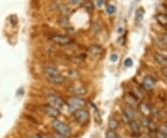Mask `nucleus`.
Returning <instances> with one entry per match:
<instances>
[{
  "label": "nucleus",
  "mask_w": 167,
  "mask_h": 138,
  "mask_svg": "<svg viewBox=\"0 0 167 138\" xmlns=\"http://www.w3.org/2000/svg\"><path fill=\"white\" fill-rule=\"evenodd\" d=\"M66 105L70 112L73 113L75 110L79 108H84L86 105V102L85 99L80 96H71L68 98Z\"/></svg>",
  "instance_id": "obj_1"
},
{
  "label": "nucleus",
  "mask_w": 167,
  "mask_h": 138,
  "mask_svg": "<svg viewBox=\"0 0 167 138\" xmlns=\"http://www.w3.org/2000/svg\"><path fill=\"white\" fill-rule=\"evenodd\" d=\"M52 127L55 130V133L62 134L64 136L69 137L72 134L71 128H70L67 124H65L64 122H62L61 121L58 119H55L53 122H52Z\"/></svg>",
  "instance_id": "obj_2"
},
{
  "label": "nucleus",
  "mask_w": 167,
  "mask_h": 138,
  "mask_svg": "<svg viewBox=\"0 0 167 138\" xmlns=\"http://www.w3.org/2000/svg\"><path fill=\"white\" fill-rule=\"evenodd\" d=\"M73 118L79 124H85L89 121V112L85 108H79L73 112Z\"/></svg>",
  "instance_id": "obj_3"
},
{
  "label": "nucleus",
  "mask_w": 167,
  "mask_h": 138,
  "mask_svg": "<svg viewBox=\"0 0 167 138\" xmlns=\"http://www.w3.org/2000/svg\"><path fill=\"white\" fill-rule=\"evenodd\" d=\"M50 40L54 42L57 45H71L73 40L68 35H63V34H53L50 36Z\"/></svg>",
  "instance_id": "obj_4"
},
{
  "label": "nucleus",
  "mask_w": 167,
  "mask_h": 138,
  "mask_svg": "<svg viewBox=\"0 0 167 138\" xmlns=\"http://www.w3.org/2000/svg\"><path fill=\"white\" fill-rule=\"evenodd\" d=\"M48 102H49L50 106L54 107L55 108L59 110L60 112L66 108V104L64 101L60 97H59L58 96H55V95H51L48 96Z\"/></svg>",
  "instance_id": "obj_5"
},
{
  "label": "nucleus",
  "mask_w": 167,
  "mask_h": 138,
  "mask_svg": "<svg viewBox=\"0 0 167 138\" xmlns=\"http://www.w3.org/2000/svg\"><path fill=\"white\" fill-rule=\"evenodd\" d=\"M42 110L44 112H45L48 116L51 117V118H54V119H58V117L60 115V111L58 110L57 108H55L54 107L48 105H44L42 106Z\"/></svg>",
  "instance_id": "obj_6"
},
{
  "label": "nucleus",
  "mask_w": 167,
  "mask_h": 138,
  "mask_svg": "<svg viewBox=\"0 0 167 138\" xmlns=\"http://www.w3.org/2000/svg\"><path fill=\"white\" fill-rule=\"evenodd\" d=\"M70 92L74 95V96H85L86 93H87V89L85 87V86H72L70 88Z\"/></svg>",
  "instance_id": "obj_7"
},
{
  "label": "nucleus",
  "mask_w": 167,
  "mask_h": 138,
  "mask_svg": "<svg viewBox=\"0 0 167 138\" xmlns=\"http://www.w3.org/2000/svg\"><path fill=\"white\" fill-rule=\"evenodd\" d=\"M134 117H135V112H134V110L132 109V108H125L124 110V112H122V119H124V122H125L126 123H129L131 121H133Z\"/></svg>",
  "instance_id": "obj_8"
},
{
  "label": "nucleus",
  "mask_w": 167,
  "mask_h": 138,
  "mask_svg": "<svg viewBox=\"0 0 167 138\" xmlns=\"http://www.w3.org/2000/svg\"><path fill=\"white\" fill-rule=\"evenodd\" d=\"M155 85V81L152 77L151 76H147L144 78L142 82V86L147 90V91H151L154 88Z\"/></svg>",
  "instance_id": "obj_9"
},
{
  "label": "nucleus",
  "mask_w": 167,
  "mask_h": 138,
  "mask_svg": "<svg viewBox=\"0 0 167 138\" xmlns=\"http://www.w3.org/2000/svg\"><path fill=\"white\" fill-rule=\"evenodd\" d=\"M65 77H63L61 74L59 75H56V76H51V77H48V81L52 85H60L65 82Z\"/></svg>",
  "instance_id": "obj_10"
},
{
  "label": "nucleus",
  "mask_w": 167,
  "mask_h": 138,
  "mask_svg": "<svg viewBox=\"0 0 167 138\" xmlns=\"http://www.w3.org/2000/svg\"><path fill=\"white\" fill-rule=\"evenodd\" d=\"M44 74H46L47 77H51V76H56V75H59L60 72L58 69H56L55 67H45L43 70Z\"/></svg>",
  "instance_id": "obj_11"
},
{
  "label": "nucleus",
  "mask_w": 167,
  "mask_h": 138,
  "mask_svg": "<svg viewBox=\"0 0 167 138\" xmlns=\"http://www.w3.org/2000/svg\"><path fill=\"white\" fill-rule=\"evenodd\" d=\"M88 50H89V52L92 55H94V56H100V55L103 53L102 47H100V45H90Z\"/></svg>",
  "instance_id": "obj_12"
},
{
  "label": "nucleus",
  "mask_w": 167,
  "mask_h": 138,
  "mask_svg": "<svg viewBox=\"0 0 167 138\" xmlns=\"http://www.w3.org/2000/svg\"><path fill=\"white\" fill-rule=\"evenodd\" d=\"M156 21L161 26L167 27V15L164 13H158L156 15Z\"/></svg>",
  "instance_id": "obj_13"
},
{
  "label": "nucleus",
  "mask_w": 167,
  "mask_h": 138,
  "mask_svg": "<svg viewBox=\"0 0 167 138\" xmlns=\"http://www.w3.org/2000/svg\"><path fill=\"white\" fill-rule=\"evenodd\" d=\"M138 108H139L140 111H141V113H142L143 115H145L146 117H147L148 114H151V108H149V106H148L147 103L141 102V103L139 104Z\"/></svg>",
  "instance_id": "obj_14"
},
{
  "label": "nucleus",
  "mask_w": 167,
  "mask_h": 138,
  "mask_svg": "<svg viewBox=\"0 0 167 138\" xmlns=\"http://www.w3.org/2000/svg\"><path fill=\"white\" fill-rule=\"evenodd\" d=\"M154 59L158 63L160 64V65H166L167 64V57L161 53H155Z\"/></svg>",
  "instance_id": "obj_15"
},
{
  "label": "nucleus",
  "mask_w": 167,
  "mask_h": 138,
  "mask_svg": "<svg viewBox=\"0 0 167 138\" xmlns=\"http://www.w3.org/2000/svg\"><path fill=\"white\" fill-rule=\"evenodd\" d=\"M108 126H109V129H110L111 131H115L116 129L119 127L118 119H115L114 117H111L109 119V122H108Z\"/></svg>",
  "instance_id": "obj_16"
},
{
  "label": "nucleus",
  "mask_w": 167,
  "mask_h": 138,
  "mask_svg": "<svg viewBox=\"0 0 167 138\" xmlns=\"http://www.w3.org/2000/svg\"><path fill=\"white\" fill-rule=\"evenodd\" d=\"M61 14V16H65V17H68L70 14H71L72 10H71V8H70L68 6L66 5H63V4H61V7L59 8V10Z\"/></svg>",
  "instance_id": "obj_17"
},
{
  "label": "nucleus",
  "mask_w": 167,
  "mask_h": 138,
  "mask_svg": "<svg viewBox=\"0 0 167 138\" xmlns=\"http://www.w3.org/2000/svg\"><path fill=\"white\" fill-rule=\"evenodd\" d=\"M129 124H130V128H131L132 132L135 133V134L139 133V131H140V124H139L137 121L133 119V121H131V122H129Z\"/></svg>",
  "instance_id": "obj_18"
},
{
  "label": "nucleus",
  "mask_w": 167,
  "mask_h": 138,
  "mask_svg": "<svg viewBox=\"0 0 167 138\" xmlns=\"http://www.w3.org/2000/svg\"><path fill=\"white\" fill-rule=\"evenodd\" d=\"M125 100L130 107H134L137 104V98L134 96V95H126Z\"/></svg>",
  "instance_id": "obj_19"
},
{
  "label": "nucleus",
  "mask_w": 167,
  "mask_h": 138,
  "mask_svg": "<svg viewBox=\"0 0 167 138\" xmlns=\"http://www.w3.org/2000/svg\"><path fill=\"white\" fill-rule=\"evenodd\" d=\"M144 18V10L143 8H138L136 12V22H140Z\"/></svg>",
  "instance_id": "obj_20"
},
{
  "label": "nucleus",
  "mask_w": 167,
  "mask_h": 138,
  "mask_svg": "<svg viewBox=\"0 0 167 138\" xmlns=\"http://www.w3.org/2000/svg\"><path fill=\"white\" fill-rule=\"evenodd\" d=\"M85 59V55H77V56H73L72 58V61L76 63V64H80V63L84 62Z\"/></svg>",
  "instance_id": "obj_21"
},
{
  "label": "nucleus",
  "mask_w": 167,
  "mask_h": 138,
  "mask_svg": "<svg viewBox=\"0 0 167 138\" xmlns=\"http://www.w3.org/2000/svg\"><path fill=\"white\" fill-rule=\"evenodd\" d=\"M94 119L96 122V123L100 124L101 123V117H100V113L96 107L94 108Z\"/></svg>",
  "instance_id": "obj_22"
},
{
  "label": "nucleus",
  "mask_w": 167,
  "mask_h": 138,
  "mask_svg": "<svg viewBox=\"0 0 167 138\" xmlns=\"http://www.w3.org/2000/svg\"><path fill=\"white\" fill-rule=\"evenodd\" d=\"M59 23L61 25V26H63V27H66L69 25L70 22H69V19H68V17H65V16H61L59 18Z\"/></svg>",
  "instance_id": "obj_23"
},
{
  "label": "nucleus",
  "mask_w": 167,
  "mask_h": 138,
  "mask_svg": "<svg viewBox=\"0 0 167 138\" xmlns=\"http://www.w3.org/2000/svg\"><path fill=\"white\" fill-rule=\"evenodd\" d=\"M83 7H84L85 10H86L87 11H90L94 8V4H93L92 1H86L83 4Z\"/></svg>",
  "instance_id": "obj_24"
},
{
  "label": "nucleus",
  "mask_w": 167,
  "mask_h": 138,
  "mask_svg": "<svg viewBox=\"0 0 167 138\" xmlns=\"http://www.w3.org/2000/svg\"><path fill=\"white\" fill-rule=\"evenodd\" d=\"M106 11H107L108 14L111 15V14H113L114 12L116 11V7H114L113 5H108V6L106 7Z\"/></svg>",
  "instance_id": "obj_25"
},
{
  "label": "nucleus",
  "mask_w": 167,
  "mask_h": 138,
  "mask_svg": "<svg viewBox=\"0 0 167 138\" xmlns=\"http://www.w3.org/2000/svg\"><path fill=\"white\" fill-rule=\"evenodd\" d=\"M159 40L163 45H164L167 47V33H162L159 36Z\"/></svg>",
  "instance_id": "obj_26"
},
{
  "label": "nucleus",
  "mask_w": 167,
  "mask_h": 138,
  "mask_svg": "<svg viewBox=\"0 0 167 138\" xmlns=\"http://www.w3.org/2000/svg\"><path fill=\"white\" fill-rule=\"evenodd\" d=\"M147 127H148L151 131H152V132H156V131H157V126H156L155 122H153L152 121H151V119H149V122H148Z\"/></svg>",
  "instance_id": "obj_27"
},
{
  "label": "nucleus",
  "mask_w": 167,
  "mask_h": 138,
  "mask_svg": "<svg viewBox=\"0 0 167 138\" xmlns=\"http://www.w3.org/2000/svg\"><path fill=\"white\" fill-rule=\"evenodd\" d=\"M93 30H94V32L95 33H99L100 31H101V26H100V24L99 23V22H96V23H94V25H93Z\"/></svg>",
  "instance_id": "obj_28"
},
{
  "label": "nucleus",
  "mask_w": 167,
  "mask_h": 138,
  "mask_svg": "<svg viewBox=\"0 0 167 138\" xmlns=\"http://www.w3.org/2000/svg\"><path fill=\"white\" fill-rule=\"evenodd\" d=\"M106 138H117V135H116L115 133H114V131H111L110 130L106 134Z\"/></svg>",
  "instance_id": "obj_29"
},
{
  "label": "nucleus",
  "mask_w": 167,
  "mask_h": 138,
  "mask_svg": "<svg viewBox=\"0 0 167 138\" xmlns=\"http://www.w3.org/2000/svg\"><path fill=\"white\" fill-rule=\"evenodd\" d=\"M125 66L127 67V68H130L133 66V60H132L131 59H126L125 60Z\"/></svg>",
  "instance_id": "obj_30"
},
{
  "label": "nucleus",
  "mask_w": 167,
  "mask_h": 138,
  "mask_svg": "<svg viewBox=\"0 0 167 138\" xmlns=\"http://www.w3.org/2000/svg\"><path fill=\"white\" fill-rule=\"evenodd\" d=\"M155 136H156V138H167L160 130H157L155 132Z\"/></svg>",
  "instance_id": "obj_31"
},
{
  "label": "nucleus",
  "mask_w": 167,
  "mask_h": 138,
  "mask_svg": "<svg viewBox=\"0 0 167 138\" xmlns=\"http://www.w3.org/2000/svg\"><path fill=\"white\" fill-rule=\"evenodd\" d=\"M110 60L111 62H116L118 60V55L117 54H111L110 57Z\"/></svg>",
  "instance_id": "obj_32"
},
{
  "label": "nucleus",
  "mask_w": 167,
  "mask_h": 138,
  "mask_svg": "<svg viewBox=\"0 0 167 138\" xmlns=\"http://www.w3.org/2000/svg\"><path fill=\"white\" fill-rule=\"evenodd\" d=\"M69 2L73 5H80L83 3V0H69Z\"/></svg>",
  "instance_id": "obj_33"
},
{
  "label": "nucleus",
  "mask_w": 167,
  "mask_h": 138,
  "mask_svg": "<svg viewBox=\"0 0 167 138\" xmlns=\"http://www.w3.org/2000/svg\"><path fill=\"white\" fill-rule=\"evenodd\" d=\"M160 131L167 137V125H163L160 129Z\"/></svg>",
  "instance_id": "obj_34"
},
{
  "label": "nucleus",
  "mask_w": 167,
  "mask_h": 138,
  "mask_svg": "<svg viewBox=\"0 0 167 138\" xmlns=\"http://www.w3.org/2000/svg\"><path fill=\"white\" fill-rule=\"evenodd\" d=\"M52 137H53V138H68L67 136H64L62 134H57V133H55L54 135L52 136Z\"/></svg>",
  "instance_id": "obj_35"
},
{
  "label": "nucleus",
  "mask_w": 167,
  "mask_h": 138,
  "mask_svg": "<svg viewBox=\"0 0 167 138\" xmlns=\"http://www.w3.org/2000/svg\"><path fill=\"white\" fill-rule=\"evenodd\" d=\"M104 2H105V0H96V6L100 7L104 4Z\"/></svg>",
  "instance_id": "obj_36"
},
{
  "label": "nucleus",
  "mask_w": 167,
  "mask_h": 138,
  "mask_svg": "<svg viewBox=\"0 0 167 138\" xmlns=\"http://www.w3.org/2000/svg\"><path fill=\"white\" fill-rule=\"evenodd\" d=\"M40 135H41L42 138H53L52 136H50V135H48V134H40Z\"/></svg>",
  "instance_id": "obj_37"
},
{
  "label": "nucleus",
  "mask_w": 167,
  "mask_h": 138,
  "mask_svg": "<svg viewBox=\"0 0 167 138\" xmlns=\"http://www.w3.org/2000/svg\"><path fill=\"white\" fill-rule=\"evenodd\" d=\"M32 138H42V137H41V135L39 134H33L32 136Z\"/></svg>",
  "instance_id": "obj_38"
},
{
  "label": "nucleus",
  "mask_w": 167,
  "mask_h": 138,
  "mask_svg": "<svg viewBox=\"0 0 167 138\" xmlns=\"http://www.w3.org/2000/svg\"><path fill=\"white\" fill-rule=\"evenodd\" d=\"M145 138H148V137H145Z\"/></svg>",
  "instance_id": "obj_39"
},
{
  "label": "nucleus",
  "mask_w": 167,
  "mask_h": 138,
  "mask_svg": "<svg viewBox=\"0 0 167 138\" xmlns=\"http://www.w3.org/2000/svg\"><path fill=\"white\" fill-rule=\"evenodd\" d=\"M166 125H167V124H166Z\"/></svg>",
  "instance_id": "obj_40"
},
{
  "label": "nucleus",
  "mask_w": 167,
  "mask_h": 138,
  "mask_svg": "<svg viewBox=\"0 0 167 138\" xmlns=\"http://www.w3.org/2000/svg\"><path fill=\"white\" fill-rule=\"evenodd\" d=\"M166 15H167V14H166Z\"/></svg>",
  "instance_id": "obj_41"
}]
</instances>
